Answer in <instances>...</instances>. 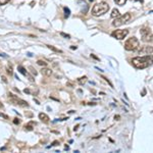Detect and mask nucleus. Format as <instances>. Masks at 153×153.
Segmentation results:
<instances>
[{
  "label": "nucleus",
  "mask_w": 153,
  "mask_h": 153,
  "mask_svg": "<svg viewBox=\"0 0 153 153\" xmlns=\"http://www.w3.org/2000/svg\"><path fill=\"white\" fill-rule=\"evenodd\" d=\"M133 65L137 68H145L149 66L152 62V55H144V56H138L132 59Z\"/></svg>",
  "instance_id": "obj_1"
},
{
  "label": "nucleus",
  "mask_w": 153,
  "mask_h": 153,
  "mask_svg": "<svg viewBox=\"0 0 153 153\" xmlns=\"http://www.w3.org/2000/svg\"><path fill=\"white\" fill-rule=\"evenodd\" d=\"M109 10V5L106 2H99V3L95 4L92 7V14L94 16H100L102 14L106 13Z\"/></svg>",
  "instance_id": "obj_2"
},
{
  "label": "nucleus",
  "mask_w": 153,
  "mask_h": 153,
  "mask_svg": "<svg viewBox=\"0 0 153 153\" xmlns=\"http://www.w3.org/2000/svg\"><path fill=\"white\" fill-rule=\"evenodd\" d=\"M139 40L136 37L129 38L125 43V49L128 51H135L136 49L139 47Z\"/></svg>",
  "instance_id": "obj_3"
},
{
  "label": "nucleus",
  "mask_w": 153,
  "mask_h": 153,
  "mask_svg": "<svg viewBox=\"0 0 153 153\" xmlns=\"http://www.w3.org/2000/svg\"><path fill=\"white\" fill-rule=\"evenodd\" d=\"M131 19V14L130 13H125L124 16H120L117 18L114 19V21L112 22V26L113 27H120L124 24L128 23Z\"/></svg>",
  "instance_id": "obj_4"
},
{
  "label": "nucleus",
  "mask_w": 153,
  "mask_h": 153,
  "mask_svg": "<svg viewBox=\"0 0 153 153\" xmlns=\"http://www.w3.org/2000/svg\"><path fill=\"white\" fill-rule=\"evenodd\" d=\"M140 34H141L142 40L144 42H152V31L148 27H144L140 30Z\"/></svg>",
  "instance_id": "obj_5"
},
{
  "label": "nucleus",
  "mask_w": 153,
  "mask_h": 153,
  "mask_svg": "<svg viewBox=\"0 0 153 153\" xmlns=\"http://www.w3.org/2000/svg\"><path fill=\"white\" fill-rule=\"evenodd\" d=\"M8 98H9V100H10V103H12V104H14V105H19V106H23V107H28L29 106L27 101L21 99V98H19L18 96H16L13 94H9Z\"/></svg>",
  "instance_id": "obj_6"
},
{
  "label": "nucleus",
  "mask_w": 153,
  "mask_h": 153,
  "mask_svg": "<svg viewBox=\"0 0 153 153\" xmlns=\"http://www.w3.org/2000/svg\"><path fill=\"white\" fill-rule=\"evenodd\" d=\"M129 34V30H115L111 33V36L117 40H123Z\"/></svg>",
  "instance_id": "obj_7"
},
{
  "label": "nucleus",
  "mask_w": 153,
  "mask_h": 153,
  "mask_svg": "<svg viewBox=\"0 0 153 153\" xmlns=\"http://www.w3.org/2000/svg\"><path fill=\"white\" fill-rule=\"evenodd\" d=\"M140 54H145V55H152V47L151 46H145L140 50Z\"/></svg>",
  "instance_id": "obj_8"
},
{
  "label": "nucleus",
  "mask_w": 153,
  "mask_h": 153,
  "mask_svg": "<svg viewBox=\"0 0 153 153\" xmlns=\"http://www.w3.org/2000/svg\"><path fill=\"white\" fill-rule=\"evenodd\" d=\"M18 71H19L21 74H23L24 76H29V79H30V81H31V82H33V81H34V79L32 78V76H29V74H28V71H26V68H23V66H22V65H19V66H18Z\"/></svg>",
  "instance_id": "obj_9"
},
{
  "label": "nucleus",
  "mask_w": 153,
  "mask_h": 153,
  "mask_svg": "<svg viewBox=\"0 0 153 153\" xmlns=\"http://www.w3.org/2000/svg\"><path fill=\"white\" fill-rule=\"evenodd\" d=\"M41 74L43 76H50L51 75H52V71L50 70V68H44L41 70Z\"/></svg>",
  "instance_id": "obj_10"
},
{
  "label": "nucleus",
  "mask_w": 153,
  "mask_h": 153,
  "mask_svg": "<svg viewBox=\"0 0 153 153\" xmlns=\"http://www.w3.org/2000/svg\"><path fill=\"white\" fill-rule=\"evenodd\" d=\"M39 118L42 120L43 123H45V124H47V123L49 122V117L46 113H43V112H41L40 114H39Z\"/></svg>",
  "instance_id": "obj_11"
},
{
  "label": "nucleus",
  "mask_w": 153,
  "mask_h": 153,
  "mask_svg": "<svg viewBox=\"0 0 153 153\" xmlns=\"http://www.w3.org/2000/svg\"><path fill=\"white\" fill-rule=\"evenodd\" d=\"M120 16V14L118 9H117V8L112 9V12H111V18L112 19H115V18H117V16Z\"/></svg>",
  "instance_id": "obj_12"
},
{
  "label": "nucleus",
  "mask_w": 153,
  "mask_h": 153,
  "mask_svg": "<svg viewBox=\"0 0 153 153\" xmlns=\"http://www.w3.org/2000/svg\"><path fill=\"white\" fill-rule=\"evenodd\" d=\"M78 82L80 83V85H84V84L87 82V76H82V78L78 79Z\"/></svg>",
  "instance_id": "obj_13"
},
{
  "label": "nucleus",
  "mask_w": 153,
  "mask_h": 153,
  "mask_svg": "<svg viewBox=\"0 0 153 153\" xmlns=\"http://www.w3.org/2000/svg\"><path fill=\"white\" fill-rule=\"evenodd\" d=\"M47 47L49 48V49H51L52 51H54V52H59V53H61L62 51L61 50H59V49H57L56 47H54V46H51V45H47Z\"/></svg>",
  "instance_id": "obj_14"
},
{
  "label": "nucleus",
  "mask_w": 153,
  "mask_h": 153,
  "mask_svg": "<svg viewBox=\"0 0 153 153\" xmlns=\"http://www.w3.org/2000/svg\"><path fill=\"white\" fill-rule=\"evenodd\" d=\"M114 2L117 4V5H125L126 2H127V0H114Z\"/></svg>",
  "instance_id": "obj_15"
},
{
  "label": "nucleus",
  "mask_w": 153,
  "mask_h": 153,
  "mask_svg": "<svg viewBox=\"0 0 153 153\" xmlns=\"http://www.w3.org/2000/svg\"><path fill=\"white\" fill-rule=\"evenodd\" d=\"M63 9H65V18H68V16H70V14H71L70 8H68V7H63Z\"/></svg>",
  "instance_id": "obj_16"
},
{
  "label": "nucleus",
  "mask_w": 153,
  "mask_h": 153,
  "mask_svg": "<svg viewBox=\"0 0 153 153\" xmlns=\"http://www.w3.org/2000/svg\"><path fill=\"white\" fill-rule=\"evenodd\" d=\"M37 63H38L39 65H43V66L47 65V62H45L44 60H38V61H37Z\"/></svg>",
  "instance_id": "obj_17"
},
{
  "label": "nucleus",
  "mask_w": 153,
  "mask_h": 153,
  "mask_svg": "<svg viewBox=\"0 0 153 153\" xmlns=\"http://www.w3.org/2000/svg\"><path fill=\"white\" fill-rule=\"evenodd\" d=\"M8 1L9 0H0V5H4V4H6Z\"/></svg>",
  "instance_id": "obj_18"
},
{
  "label": "nucleus",
  "mask_w": 153,
  "mask_h": 153,
  "mask_svg": "<svg viewBox=\"0 0 153 153\" xmlns=\"http://www.w3.org/2000/svg\"><path fill=\"white\" fill-rule=\"evenodd\" d=\"M7 73L9 74V75H12V68L10 66V68H9V66H7Z\"/></svg>",
  "instance_id": "obj_19"
},
{
  "label": "nucleus",
  "mask_w": 153,
  "mask_h": 153,
  "mask_svg": "<svg viewBox=\"0 0 153 153\" xmlns=\"http://www.w3.org/2000/svg\"><path fill=\"white\" fill-rule=\"evenodd\" d=\"M60 35L62 37H65V38H70V35H68V34H65V33H60Z\"/></svg>",
  "instance_id": "obj_20"
},
{
  "label": "nucleus",
  "mask_w": 153,
  "mask_h": 153,
  "mask_svg": "<svg viewBox=\"0 0 153 153\" xmlns=\"http://www.w3.org/2000/svg\"><path fill=\"white\" fill-rule=\"evenodd\" d=\"M25 128H26L27 130H29V131H32V130H33V128H32L31 126H26Z\"/></svg>",
  "instance_id": "obj_21"
},
{
  "label": "nucleus",
  "mask_w": 153,
  "mask_h": 153,
  "mask_svg": "<svg viewBox=\"0 0 153 153\" xmlns=\"http://www.w3.org/2000/svg\"><path fill=\"white\" fill-rule=\"evenodd\" d=\"M13 123H14V124H16V125H18V124H19V120H18V118H14Z\"/></svg>",
  "instance_id": "obj_22"
},
{
  "label": "nucleus",
  "mask_w": 153,
  "mask_h": 153,
  "mask_svg": "<svg viewBox=\"0 0 153 153\" xmlns=\"http://www.w3.org/2000/svg\"><path fill=\"white\" fill-rule=\"evenodd\" d=\"M56 145H58V141H54L51 146H56Z\"/></svg>",
  "instance_id": "obj_23"
},
{
  "label": "nucleus",
  "mask_w": 153,
  "mask_h": 153,
  "mask_svg": "<svg viewBox=\"0 0 153 153\" xmlns=\"http://www.w3.org/2000/svg\"><path fill=\"white\" fill-rule=\"evenodd\" d=\"M24 92H25V93H28V94H30V90H29V89H25Z\"/></svg>",
  "instance_id": "obj_24"
},
{
  "label": "nucleus",
  "mask_w": 153,
  "mask_h": 153,
  "mask_svg": "<svg viewBox=\"0 0 153 153\" xmlns=\"http://www.w3.org/2000/svg\"><path fill=\"white\" fill-rule=\"evenodd\" d=\"M0 56H3V57H8V56H7L6 54H4V53H0Z\"/></svg>",
  "instance_id": "obj_25"
},
{
  "label": "nucleus",
  "mask_w": 153,
  "mask_h": 153,
  "mask_svg": "<svg viewBox=\"0 0 153 153\" xmlns=\"http://www.w3.org/2000/svg\"><path fill=\"white\" fill-rule=\"evenodd\" d=\"M2 79H3V81H4V82H5V83H7V80H6V79H5V76H2Z\"/></svg>",
  "instance_id": "obj_26"
},
{
  "label": "nucleus",
  "mask_w": 153,
  "mask_h": 153,
  "mask_svg": "<svg viewBox=\"0 0 153 153\" xmlns=\"http://www.w3.org/2000/svg\"><path fill=\"white\" fill-rule=\"evenodd\" d=\"M133 1H139V2H143V0H133Z\"/></svg>",
  "instance_id": "obj_27"
},
{
  "label": "nucleus",
  "mask_w": 153,
  "mask_h": 153,
  "mask_svg": "<svg viewBox=\"0 0 153 153\" xmlns=\"http://www.w3.org/2000/svg\"><path fill=\"white\" fill-rule=\"evenodd\" d=\"M2 106H3V105H2V103H1V102H0V108H1V107H2Z\"/></svg>",
  "instance_id": "obj_28"
},
{
  "label": "nucleus",
  "mask_w": 153,
  "mask_h": 153,
  "mask_svg": "<svg viewBox=\"0 0 153 153\" xmlns=\"http://www.w3.org/2000/svg\"><path fill=\"white\" fill-rule=\"evenodd\" d=\"M89 1H93V0H89Z\"/></svg>",
  "instance_id": "obj_29"
}]
</instances>
